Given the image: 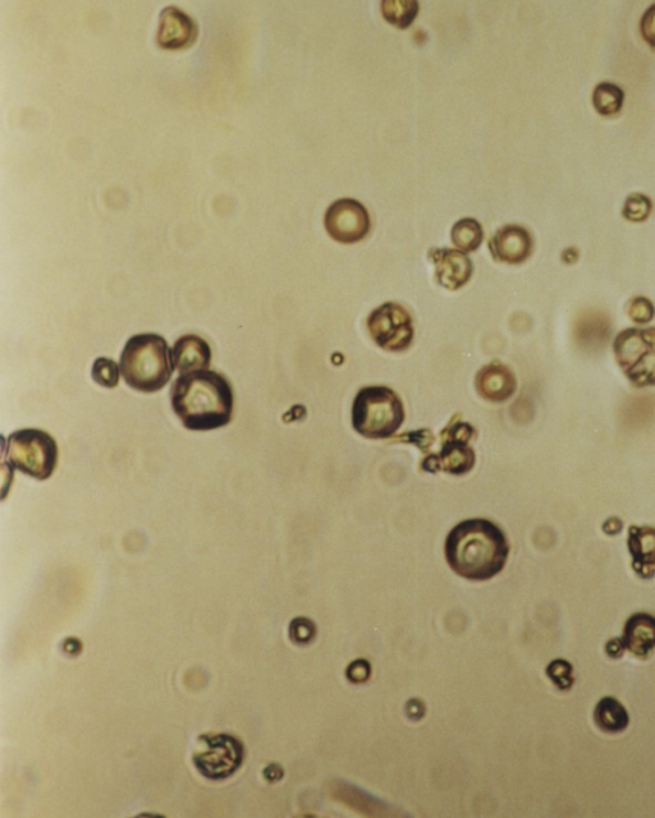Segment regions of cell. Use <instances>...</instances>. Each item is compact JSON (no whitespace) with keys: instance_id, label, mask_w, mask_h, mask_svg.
Instances as JSON below:
<instances>
[{"instance_id":"cell-1","label":"cell","mask_w":655,"mask_h":818,"mask_svg":"<svg viewBox=\"0 0 655 818\" xmlns=\"http://www.w3.org/2000/svg\"><path fill=\"white\" fill-rule=\"evenodd\" d=\"M173 412L191 431H212L232 421L235 394L226 376L210 370L181 375L171 388Z\"/></svg>"},{"instance_id":"cell-2","label":"cell","mask_w":655,"mask_h":818,"mask_svg":"<svg viewBox=\"0 0 655 818\" xmlns=\"http://www.w3.org/2000/svg\"><path fill=\"white\" fill-rule=\"evenodd\" d=\"M446 559L453 572L470 581H487L505 568L510 546L493 522L476 518L458 523L446 540Z\"/></svg>"},{"instance_id":"cell-3","label":"cell","mask_w":655,"mask_h":818,"mask_svg":"<svg viewBox=\"0 0 655 818\" xmlns=\"http://www.w3.org/2000/svg\"><path fill=\"white\" fill-rule=\"evenodd\" d=\"M119 367L127 385L146 394L162 390L176 370L167 340L153 333L137 334L128 340Z\"/></svg>"},{"instance_id":"cell-4","label":"cell","mask_w":655,"mask_h":818,"mask_svg":"<svg viewBox=\"0 0 655 818\" xmlns=\"http://www.w3.org/2000/svg\"><path fill=\"white\" fill-rule=\"evenodd\" d=\"M405 421L402 401L387 386H368L357 393L352 406V426L368 439H387Z\"/></svg>"},{"instance_id":"cell-5","label":"cell","mask_w":655,"mask_h":818,"mask_svg":"<svg viewBox=\"0 0 655 818\" xmlns=\"http://www.w3.org/2000/svg\"><path fill=\"white\" fill-rule=\"evenodd\" d=\"M59 450L52 435L38 429L15 431L4 444V458L16 470L39 481L56 471Z\"/></svg>"},{"instance_id":"cell-6","label":"cell","mask_w":655,"mask_h":818,"mask_svg":"<svg viewBox=\"0 0 655 818\" xmlns=\"http://www.w3.org/2000/svg\"><path fill=\"white\" fill-rule=\"evenodd\" d=\"M618 367L635 388L655 386V328H627L613 340Z\"/></svg>"},{"instance_id":"cell-7","label":"cell","mask_w":655,"mask_h":818,"mask_svg":"<svg viewBox=\"0 0 655 818\" xmlns=\"http://www.w3.org/2000/svg\"><path fill=\"white\" fill-rule=\"evenodd\" d=\"M203 749L194 755V765L209 780H224L235 774L244 761V746L229 734L201 735Z\"/></svg>"},{"instance_id":"cell-8","label":"cell","mask_w":655,"mask_h":818,"mask_svg":"<svg viewBox=\"0 0 655 818\" xmlns=\"http://www.w3.org/2000/svg\"><path fill=\"white\" fill-rule=\"evenodd\" d=\"M368 329L371 338L384 351H406L414 340L415 330L411 315L398 303H384L371 312Z\"/></svg>"},{"instance_id":"cell-9","label":"cell","mask_w":655,"mask_h":818,"mask_svg":"<svg viewBox=\"0 0 655 818\" xmlns=\"http://www.w3.org/2000/svg\"><path fill=\"white\" fill-rule=\"evenodd\" d=\"M475 433L473 427L465 422L451 424L443 431V448L438 456L427 459L428 468L433 464V471H446L451 475H465L473 470L475 464L474 450L469 447V440Z\"/></svg>"},{"instance_id":"cell-10","label":"cell","mask_w":655,"mask_h":818,"mask_svg":"<svg viewBox=\"0 0 655 818\" xmlns=\"http://www.w3.org/2000/svg\"><path fill=\"white\" fill-rule=\"evenodd\" d=\"M324 224L329 236L340 243L360 242L370 232L368 210L352 199L333 202L325 213Z\"/></svg>"},{"instance_id":"cell-11","label":"cell","mask_w":655,"mask_h":818,"mask_svg":"<svg viewBox=\"0 0 655 818\" xmlns=\"http://www.w3.org/2000/svg\"><path fill=\"white\" fill-rule=\"evenodd\" d=\"M534 240L522 225L508 224L498 229L489 241V250L499 263L521 264L533 252Z\"/></svg>"},{"instance_id":"cell-12","label":"cell","mask_w":655,"mask_h":818,"mask_svg":"<svg viewBox=\"0 0 655 818\" xmlns=\"http://www.w3.org/2000/svg\"><path fill=\"white\" fill-rule=\"evenodd\" d=\"M435 269V278L442 287L456 291L464 287L473 275V263L465 252L452 248H433L429 252Z\"/></svg>"},{"instance_id":"cell-13","label":"cell","mask_w":655,"mask_h":818,"mask_svg":"<svg viewBox=\"0 0 655 818\" xmlns=\"http://www.w3.org/2000/svg\"><path fill=\"white\" fill-rule=\"evenodd\" d=\"M195 36V22L182 9L167 7L160 13L157 40L163 48L187 47L194 41Z\"/></svg>"},{"instance_id":"cell-14","label":"cell","mask_w":655,"mask_h":818,"mask_svg":"<svg viewBox=\"0 0 655 818\" xmlns=\"http://www.w3.org/2000/svg\"><path fill=\"white\" fill-rule=\"evenodd\" d=\"M476 389L487 401L506 402L516 393L515 374L501 362L490 363L476 376Z\"/></svg>"},{"instance_id":"cell-15","label":"cell","mask_w":655,"mask_h":818,"mask_svg":"<svg viewBox=\"0 0 655 818\" xmlns=\"http://www.w3.org/2000/svg\"><path fill=\"white\" fill-rule=\"evenodd\" d=\"M174 369L181 375L208 370L212 362V349L206 340L189 334L177 340L172 349Z\"/></svg>"},{"instance_id":"cell-16","label":"cell","mask_w":655,"mask_h":818,"mask_svg":"<svg viewBox=\"0 0 655 818\" xmlns=\"http://www.w3.org/2000/svg\"><path fill=\"white\" fill-rule=\"evenodd\" d=\"M627 544L634 571L641 578H652L655 574V528L631 526Z\"/></svg>"},{"instance_id":"cell-17","label":"cell","mask_w":655,"mask_h":818,"mask_svg":"<svg viewBox=\"0 0 655 818\" xmlns=\"http://www.w3.org/2000/svg\"><path fill=\"white\" fill-rule=\"evenodd\" d=\"M621 645L632 654L647 656L655 647V617L639 613L627 620Z\"/></svg>"},{"instance_id":"cell-18","label":"cell","mask_w":655,"mask_h":818,"mask_svg":"<svg viewBox=\"0 0 655 818\" xmlns=\"http://www.w3.org/2000/svg\"><path fill=\"white\" fill-rule=\"evenodd\" d=\"M380 9L388 24L398 29H407L419 15V3L416 0H384Z\"/></svg>"},{"instance_id":"cell-19","label":"cell","mask_w":655,"mask_h":818,"mask_svg":"<svg viewBox=\"0 0 655 818\" xmlns=\"http://www.w3.org/2000/svg\"><path fill=\"white\" fill-rule=\"evenodd\" d=\"M483 228L475 219H461L453 225L452 241L458 250L462 252H473L478 250L483 242Z\"/></svg>"},{"instance_id":"cell-20","label":"cell","mask_w":655,"mask_h":818,"mask_svg":"<svg viewBox=\"0 0 655 818\" xmlns=\"http://www.w3.org/2000/svg\"><path fill=\"white\" fill-rule=\"evenodd\" d=\"M595 720L600 729L606 730L609 733H617L624 730L627 725V714L624 709L612 698H606L599 703L597 711H595Z\"/></svg>"},{"instance_id":"cell-21","label":"cell","mask_w":655,"mask_h":818,"mask_svg":"<svg viewBox=\"0 0 655 818\" xmlns=\"http://www.w3.org/2000/svg\"><path fill=\"white\" fill-rule=\"evenodd\" d=\"M625 93L620 86L613 84V82H599L595 86L593 93V103L595 109L604 116H611L622 108L624 104Z\"/></svg>"},{"instance_id":"cell-22","label":"cell","mask_w":655,"mask_h":818,"mask_svg":"<svg viewBox=\"0 0 655 818\" xmlns=\"http://www.w3.org/2000/svg\"><path fill=\"white\" fill-rule=\"evenodd\" d=\"M652 209V200L647 195L639 192L631 193L625 201L622 215L630 222L640 223L649 217Z\"/></svg>"},{"instance_id":"cell-23","label":"cell","mask_w":655,"mask_h":818,"mask_svg":"<svg viewBox=\"0 0 655 818\" xmlns=\"http://www.w3.org/2000/svg\"><path fill=\"white\" fill-rule=\"evenodd\" d=\"M119 372H121V367H118L116 362L100 357L94 362L91 374H93L95 383L112 389L116 388L119 383Z\"/></svg>"},{"instance_id":"cell-24","label":"cell","mask_w":655,"mask_h":818,"mask_svg":"<svg viewBox=\"0 0 655 818\" xmlns=\"http://www.w3.org/2000/svg\"><path fill=\"white\" fill-rule=\"evenodd\" d=\"M626 311L631 321L638 325L652 323L655 317L654 303L644 296L631 298Z\"/></svg>"},{"instance_id":"cell-25","label":"cell","mask_w":655,"mask_h":818,"mask_svg":"<svg viewBox=\"0 0 655 818\" xmlns=\"http://www.w3.org/2000/svg\"><path fill=\"white\" fill-rule=\"evenodd\" d=\"M641 35L655 48V3L643 13L640 21Z\"/></svg>"},{"instance_id":"cell-26","label":"cell","mask_w":655,"mask_h":818,"mask_svg":"<svg viewBox=\"0 0 655 818\" xmlns=\"http://www.w3.org/2000/svg\"><path fill=\"white\" fill-rule=\"evenodd\" d=\"M313 624L306 619H296L291 624V638L296 642H305L310 640L313 634Z\"/></svg>"}]
</instances>
